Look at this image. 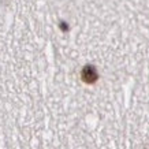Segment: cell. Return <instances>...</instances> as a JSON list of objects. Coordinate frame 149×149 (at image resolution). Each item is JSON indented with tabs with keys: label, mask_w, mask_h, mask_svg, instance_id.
Listing matches in <instances>:
<instances>
[{
	"label": "cell",
	"mask_w": 149,
	"mask_h": 149,
	"mask_svg": "<svg viewBox=\"0 0 149 149\" xmlns=\"http://www.w3.org/2000/svg\"><path fill=\"white\" fill-rule=\"evenodd\" d=\"M82 79L88 84H92L97 79V72H96L95 67L92 66H86L84 70H82Z\"/></svg>",
	"instance_id": "cell-1"
}]
</instances>
